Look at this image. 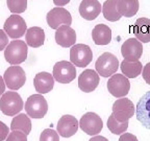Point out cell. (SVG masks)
I'll list each match as a JSON object with an SVG mask.
<instances>
[{
    "label": "cell",
    "instance_id": "obj_1",
    "mask_svg": "<svg viewBox=\"0 0 150 141\" xmlns=\"http://www.w3.org/2000/svg\"><path fill=\"white\" fill-rule=\"evenodd\" d=\"M24 103L20 94L16 91H7L1 95L0 111L6 116H16L22 111Z\"/></svg>",
    "mask_w": 150,
    "mask_h": 141
},
{
    "label": "cell",
    "instance_id": "obj_2",
    "mask_svg": "<svg viewBox=\"0 0 150 141\" xmlns=\"http://www.w3.org/2000/svg\"><path fill=\"white\" fill-rule=\"evenodd\" d=\"M27 53L28 46L22 40L12 41L4 49L5 61L13 66H17L25 62V60L27 59Z\"/></svg>",
    "mask_w": 150,
    "mask_h": 141
},
{
    "label": "cell",
    "instance_id": "obj_3",
    "mask_svg": "<svg viewBox=\"0 0 150 141\" xmlns=\"http://www.w3.org/2000/svg\"><path fill=\"white\" fill-rule=\"evenodd\" d=\"M25 112L28 117L41 119L48 112V103L42 94H33L28 97L25 103Z\"/></svg>",
    "mask_w": 150,
    "mask_h": 141
},
{
    "label": "cell",
    "instance_id": "obj_4",
    "mask_svg": "<svg viewBox=\"0 0 150 141\" xmlns=\"http://www.w3.org/2000/svg\"><path fill=\"white\" fill-rule=\"evenodd\" d=\"M119 66V60L117 56L110 52H104L97 59L95 68L100 76L108 78L117 72Z\"/></svg>",
    "mask_w": 150,
    "mask_h": 141
},
{
    "label": "cell",
    "instance_id": "obj_5",
    "mask_svg": "<svg viewBox=\"0 0 150 141\" xmlns=\"http://www.w3.org/2000/svg\"><path fill=\"white\" fill-rule=\"evenodd\" d=\"M93 60L91 47L86 44H75L70 49V61L79 68L87 67Z\"/></svg>",
    "mask_w": 150,
    "mask_h": 141
},
{
    "label": "cell",
    "instance_id": "obj_6",
    "mask_svg": "<svg viewBox=\"0 0 150 141\" xmlns=\"http://www.w3.org/2000/svg\"><path fill=\"white\" fill-rule=\"evenodd\" d=\"M5 86L9 90L16 91L22 88L26 82L25 71L23 70L20 66H11L5 70L4 75H3Z\"/></svg>",
    "mask_w": 150,
    "mask_h": 141
},
{
    "label": "cell",
    "instance_id": "obj_7",
    "mask_svg": "<svg viewBox=\"0 0 150 141\" xmlns=\"http://www.w3.org/2000/svg\"><path fill=\"white\" fill-rule=\"evenodd\" d=\"M3 31L6 35L12 39H19L23 37L27 31L26 22L21 16L19 15H12L5 20L3 25Z\"/></svg>",
    "mask_w": 150,
    "mask_h": 141
},
{
    "label": "cell",
    "instance_id": "obj_8",
    "mask_svg": "<svg viewBox=\"0 0 150 141\" xmlns=\"http://www.w3.org/2000/svg\"><path fill=\"white\" fill-rule=\"evenodd\" d=\"M134 113H136V107L134 106V103L126 97L117 99L112 105V114L120 122L128 121L134 116Z\"/></svg>",
    "mask_w": 150,
    "mask_h": 141
},
{
    "label": "cell",
    "instance_id": "obj_9",
    "mask_svg": "<svg viewBox=\"0 0 150 141\" xmlns=\"http://www.w3.org/2000/svg\"><path fill=\"white\" fill-rule=\"evenodd\" d=\"M108 90L112 96L117 97V98H122L125 97L128 94L129 89H130V83L128 78H125L123 74H114L108 78Z\"/></svg>",
    "mask_w": 150,
    "mask_h": 141
},
{
    "label": "cell",
    "instance_id": "obj_10",
    "mask_svg": "<svg viewBox=\"0 0 150 141\" xmlns=\"http://www.w3.org/2000/svg\"><path fill=\"white\" fill-rule=\"evenodd\" d=\"M52 75L56 82L61 84H69L76 76V68L71 62L59 61L54 65Z\"/></svg>",
    "mask_w": 150,
    "mask_h": 141
},
{
    "label": "cell",
    "instance_id": "obj_11",
    "mask_svg": "<svg viewBox=\"0 0 150 141\" xmlns=\"http://www.w3.org/2000/svg\"><path fill=\"white\" fill-rule=\"evenodd\" d=\"M79 127L86 134L90 136H96L102 131L103 121L96 113L88 112L80 118Z\"/></svg>",
    "mask_w": 150,
    "mask_h": 141
},
{
    "label": "cell",
    "instance_id": "obj_12",
    "mask_svg": "<svg viewBox=\"0 0 150 141\" xmlns=\"http://www.w3.org/2000/svg\"><path fill=\"white\" fill-rule=\"evenodd\" d=\"M47 24L52 29H57L62 25H69L72 23V16L70 12L64 7H54L47 13Z\"/></svg>",
    "mask_w": 150,
    "mask_h": 141
},
{
    "label": "cell",
    "instance_id": "obj_13",
    "mask_svg": "<svg viewBox=\"0 0 150 141\" xmlns=\"http://www.w3.org/2000/svg\"><path fill=\"white\" fill-rule=\"evenodd\" d=\"M143 53V45L136 38H129L121 46V54L125 61H139Z\"/></svg>",
    "mask_w": 150,
    "mask_h": 141
},
{
    "label": "cell",
    "instance_id": "obj_14",
    "mask_svg": "<svg viewBox=\"0 0 150 141\" xmlns=\"http://www.w3.org/2000/svg\"><path fill=\"white\" fill-rule=\"evenodd\" d=\"M100 78L96 70L86 69L80 73L78 78V87L84 93H90L98 87Z\"/></svg>",
    "mask_w": 150,
    "mask_h": 141
},
{
    "label": "cell",
    "instance_id": "obj_15",
    "mask_svg": "<svg viewBox=\"0 0 150 141\" xmlns=\"http://www.w3.org/2000/svg\"><path fill=\"white\" fill-rule=\"evenodd\" d=\"M137 119L147 130H150V91L141 97L136 107Z\"/></svg>",
    "mask_w": 150,
    "mask_h": 141
},
{
    "label": "cell",
    "instance_id": "obj_16",
    "mask_svg": "<svg viewBox=\"0 0 150 141\" xmlns=\"http://www.w3.org/2000/svg\"><path fill=\"white\" fill-rule=\"evenodd\" d=\"M78 127H79V122L74 116L64 115L59 119L56 130L59 136L64 138H69L75 135V133H77Z\"/></svg>",
    "mask_w": 150,
    "mask_h": 141
},
{
    "label": "cell",
    "instance_id": "obj_17",
    "mask_svg": "<svg viewBox=\"0 0 150 141\" xmlns=\"http://www.w3.org/2000/svg\"><path fill=\"white\" fill-rule=\"evenodd\" d=\"M55 42L64 48L72 47L76 42V33L69 25L59 26L55 31Z\"/></svg>",
    "mask_w": 150,
    "mask_h": 141
},
{
    "label": "cell",
    "instance_id": "obj_18",
    "mask_svg": "<svg viewBox=\"0 0 150 141\" xmlns=\"http://www.w3.org/2000/svg\"><path fill=\"white\" fill-rule=\"evenodd\" d=\"M102 11V5L98 0H82L79 4V14L88 21L95 20Z\"/></svg>",
    "mask_w": 150,
    "mask_h": 141
},
{
    "label": "cell",
    "instance_id": "obj_19",
    "mask_svg": "<svg viewBox=\"0 0 150 141\" xmlns=\"http://www.w3.org/2000/svg\"><path fill=\"white\" fill-rule=\"evenodd\" d=\"M33 85H35V91L39 94H46L52 91L54 87V78L53 75L46 71H42L35 74L33 78Z\"/></svg>",
    "mask_w": 150,
    "mask_h": 141
},
{
    "label": "cell",
    "instance_id": "obj_20",
    "mask_svg": "<svg viewBox=\"0 0 150 141\" xmlns=\"http://www.w3.org/2000/svg\"><path fill=\"white\" fill-rule=\"evenodd\" d=\"M134 33L136 39L141 43L150 42V19L140 18L134 25Z\"/></svg>",
    "mask_w": 150,
    "mask_h": 141
},
{
    "label": "cell",
    "instance_id": "obj_21",
    "mask_svg": "<svg viewBox=\"0 0 150 141\" xmlns=\"http://www.w3.org/2000/svg\"><path fill=\"white\" fill-rule=\"evenodd\" d=\"M92 39L96 45H108L112 41V29L105 24H97L92 31Z\"/></svg>",
    "mask_w": 150,
    "mask_h": 141
},
{
    "label": "cell",
    "instance_id": "obj_22",
    "mask_svg": "<svg viewBox=\"0 0 150 141\" xmlns=\"http://www.w3.org/2000/svg\"><path fill=\"white\" fill-rule=\"evenodd\" d=\"M25 40L27 46H30L33 48H39L43 46L45 42V31L43 28L33 26L28 28L25 33Z\"/></svg>",
    "mask_w": 150,
    "mask_h": 141
},
{
    "label": "cell",
    "instance_id": "obj_23",
    "mask_svg": "<svg viewBox=\"0 0 150 141\" xmlns=\"http://www.w3.org/2000/svg\"><path fill=\"white\" fill-rule=\"evenodd\" d=\"M120 68L125 78H136L142 73L143 66L140 61L128 62L123 60L122 63L120 64Z\"/></svg>",
    "mask_w": 150,
    "mask_h": 141
},
{
    "label": "cell",
    "instance_id": "obj_24",
    "mask_svg": "<svg viewBox=\"0 0 150 141\" xmlns=\"http://www.w3.org/2000/svg\"><path fill=\"white\" fill-rule=\"evenodd\" d=\"M139 7V0H118V11L122 17H134L138 13Z\"/></svg>",
    "mask_w": 150,
    "mask_h": 141
},
{
    "label": "cell",
    "instance_id": "obj_25",
    "mask_svg": "<svg viewBox=\"0 0 150 141\" xmlns=\"http://www.w3.org/2000/svg\"><path fill=\"white\" fill-rule=\"evenodd\" d=\"M103 17L110 22H116L121 19L119 11H118V0H106L102 5Z\"/></svg>",
    "mask_w": 150,
    "mask_h": 141
},
{
    "label": "cell",
    "instance_id": "obj_26",
    "mask_svg": "<svg viewBox=\"0 0 150 141\" xmlns=\"http://www.w3.org/2000/svg\"><path fill=\"white\" fill-rule=\"evenodd\" d=\"M11 130L12 131H21L28 135L31 131V121L30 118L26 114H19L15 116L11 123Z\"/></svg>",
    "mask_w": 150,
    "mask_h": 141
},
{
    "label": "cell",
    "instance_id": "obj_27",
    "mask_svg": "<svg viewBox=\"0 0 150 141\" xmlns=\"http://www.w3.org/2000/svg\"><path fill=\"white\" fill-rule=\"evenodd\" d=\"M128 121L120 122L114 117V115H110L108 119V127L112 134L115 135H122L128 129Z\"/></svg>",
    "mask_w": 150,
    "mask_h": 141
},
{
    "label": "cell",
    "instance_id": "obj_28",
    "mask_svg": "<svg viewBox=\"0 0 150 141\" xmlns=\"http://www.w3.org/2000/svg\"><path fill=\"white\" fill-rule=\"evenodd\" d=\"M6 5L13 14H22L27 9V0H6Z\"/></svg>",
    "mask_w": 150,
    "mask_h": 141
},
{
    "label": "cell",
    "instance_id": "obj_29",
    "mask_svg": "<svg viewBox=\"0 0 150 141\" xmlns=\"http://www.w3.org/2000/svg\"><path fill=\"white\" fill-rule=\"evenodd\" d=\"M40 141H59V133L52 129H45L40 135Z\"/></svg>",
    "mask_w": 150,
    "mask_h": 141
},
{
    "label": "cell",
    "instance_id": "obj_30",
    "mask_svg": "<svg viewBox=\"0 0 150 141\" xmlns=\"http://www.w3.org/2000/svg\"><path fill=\"white\" fill-rule=\"evenodd\" d=\"M5 141H27V135L21 131H12Z\"/></svg>",
    "mask_w": 150,
    "mask_h": 141
},
{
    "label": "cell",
    "instance_id": "obj_31",
    "mask_svg": "<svg viewBox=\"0 0 150 141\" xmlns=\"http://www.w3.org/2000/svg\"><path fill=\"white\" fill-rule=\"evenodd\" d=\"M8 45V36L3 29H0V51L6 48Z\"/></svg>",
    "mask_w": 150,
    "mask_h": 141
},
{
    "label": "cell",
    "instance_id": "obj_32",
    "mask_svg": "<svg viewBox=\"0 0 150 141\" xmlns=\"http://www.w3.org/2000/svg\"><path fill=\"white\" fill-rule=\"evenodd\" d=\"M8 136V127L0 121V141H4Z\"/></svg>",
    "mask_w": 150,
    "mask_h": 141
},
{
    "label": "cell",
    "instance_id": "obj_33",
    "mask_svg": "<svg viewBox=\"0 0 150 141\" xmlns=\"http://www.w3.org/2000/svg\"><path fill=\"white\" fill-rule=\"evenodd\" d=\"M142 75H143L144 80L148 85H150V62L144 66L143 70H142Z\"/></svg>",
    "mask_w": 150,
    "mask_h": 141
},
{
    "label": "cell",
    "instance_id": "obj_34",
    "mask_svg": "<svg viewBox=\"0 0 150 141\" xmlns=\"http://www.w3.org/2000/svg\"><path fill=\"white\" fill-rule=\"evenodd\" d=\"M119 141H139V140L134 134H130V133H124V134H122L121 136H120Z\"/></svg>",
    "mask_w": 150,
    "mask_h": 141
},
{
    "label": "cell",
    "instance_id": "obj_35",
    "mask_svg": "<svg viewBox=\"0 0 150 141\" xmlns=\"http://www.w3.org/2000/svg\"><path fill=\"white\" fill-rule=\"evenodd\" d=\"M71 0H53V3L56 5L57 7H63L65 5H67Z\"/></svg>",
    "mask_w": 150,
    "mask_h": 141
},
{
    "label": "cell",
    "instance_id": "obj_36",
    "mask_svg": "<svg viewBox=\"0 0 150 141\" xmlns=\"http://www.w3.org/2000/svg\"><path fill=\"white\" fill-rule=\"evenodd\" d=\"M5 91V83H4V80L3 78L0 75V95H2Z\"/></svg>",
    "mask_w": 150,
    "mask_h": 141
},
{
    "label": "cell",
    "instance_id": "obj_37",
    "mask_svg": "<svg viewBox=\"0 0 150 141\" xmlns=\"http://www.w3.org/2000/svg\"><path fill=\"white\" fill-rule=\"evenodd\" d=\"M89 141H108V140L105 138V137H103V136H98V135H96V136L92 137V138L90 139Z\"/></svg>",
    "mask_w": 150,
    "mask_h": 141
}]
</instances>
